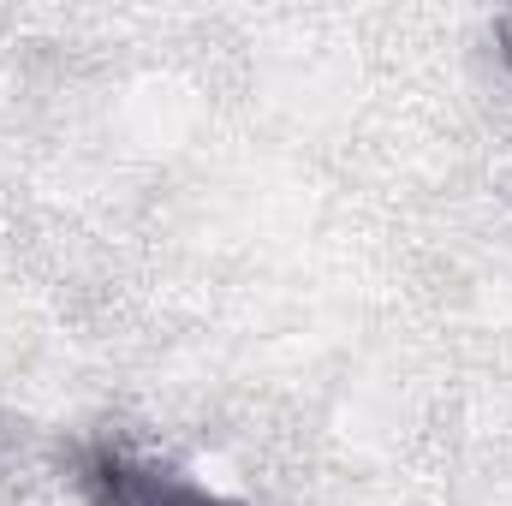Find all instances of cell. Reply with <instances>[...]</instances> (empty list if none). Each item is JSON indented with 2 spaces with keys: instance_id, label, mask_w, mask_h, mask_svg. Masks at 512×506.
I'll return each instance as SVG.
<instances>
[{
  "instance_id": "cell-1",
  "label": "cell",
  "mask_w": 512,
  "mask_h": 506,
  "mask_svg": "<svg viewBox=\"0 0 512 506\" xmlns=\"http://www.w3.org/2000/svg\"><path fill=\"white\" fill-rule=\"evenodd\" d=\"M84 477H90L96 506H245V501H233V495H215V489L191 483L185 471L131 459L120 447H102Z\"/></svg>"
},
{
  "instance_id": "cell-2",
  "label": "cell",
  "mask_w": 512,
  "mask_h": 506,
  "mask_svg": "<svg viewBox=\"0 0 512 506\" xmlns=\"http://www.w3.org/2000/svg\"><path fill=\"white\" fill-rule=\"evenodd\" d=\"M495 30H501V54H507V66H512V12H501V24H495Z\"/></svg>"
}]
</instances>
